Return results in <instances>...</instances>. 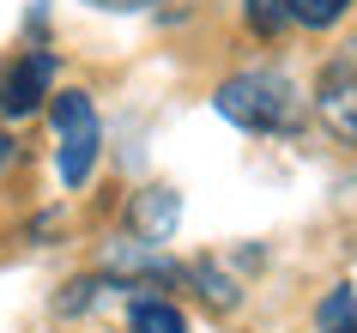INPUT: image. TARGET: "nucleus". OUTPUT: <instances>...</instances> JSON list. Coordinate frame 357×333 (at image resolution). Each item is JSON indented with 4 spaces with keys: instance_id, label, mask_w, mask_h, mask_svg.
Returning a JSON list of instances; mask_svg holds the SVG:
<instances>
[{
    "instance_id": "nucleus-7",
    "label": "nucleus",
    "mask_w": 357,
    "mask_h": 333,
    "mask_svg": "<svg viewBox=\"0 0 357 333\" xmlns=\"http://www.w3.org/2000/svg\"><path fill=\"white\" fill-rule=\"evenodd\" d=\"M188 279L200 285V297H206L212 309H236V303H243V279H236V273H225V267H218L212 255H200V260H194V267H188Z\"/></svg>"
},
{
    "instance_id": "nucleus-11",
    "label": "nucleus",
    "mask_w": 357,
    "mask_h": 333,
    "mask_svg": "<svg viewBox=\"0 0 357 333\" xmlns=\"http://www.w3.org/2000/svg\"><path fill=\"white\" fill-rule=\"evenodd\" d=\"M351 13V0H297V24L303 31H327Z\"/></svg>"
},
{
    "instance_id": "nucleus-2",
    "label": "nucleus",
    "mask_w": 357,
    "mask_h": 333,
    "mask_svg": "<svg viewBox=\"0 0 357 333\" xmlns=\"http://www.w3.org/2000/svg\"><path fill=\"white\" fill-rule=\"evenodd\" d=\"M49 121H55V170H61V182L85 188V182H91V170H97V151H103L97 103L85 91H55Z\"/></svg>"
},
{
    "instance_id": "nucleus-14",
    "label": "nucleus",
    "mask_w": 357,
    "mask_h": 333,
    "mask_svg": "<svg viewBox=\"0 0 357 333\" xmlns=\"http://www.w3.org/2000/svg\"><path fill=\"white\" fill-rule=\"evenodd\" d=\"M13 158H19V140H13V133H0V176L13 170Z\"/></svg>"
},
{
    "instance_id": "nucleus-8",
    "label": "nucleus",
    "mask_w": 357,
    "mask_h": 333,
    "mask_svg": "<svg viewBox=\"0 0 357 333\" xmlns=\"http://www.w3.org/2000/svg\"><path fill=\"white\" fill-rule=\"evenodd\" d=\"M128 333H188V315L176 303H164V297H133Z\"/></svg>"
},
{
    "instance_id": "nucleus-6",
    "label": "nucleus",
    "mask_w": 357,
    "mask_h": 333,
    "mask_svg": "<svg viewBox=\"0 0 357 333\" xmlns=\"http://www.w3.org/2000/svg\"><path fill=\"white\" fill-rule=\"evenodd\" d=\"M128 219H133V230L146 242H169L176 219H182V200H176V188H146V194L128 206Z\"/></svg>"
},
{
    "instance_id": "nucleus-5",
    "label": "nucleus",
    "mask_w": 357,
    "mask_h": 333,
    "mask_svg": "<svg viewBox=\"0 0 357 333\" xmlns=\"http://www.w3.org/2000/svg\"><path fill=\"white\" fill-rule=\"evenodd\" d=\"M176 279L182 267L164 255V242H146V237H121V242H109V255H103V279Z\"/></svg>"
},
{
    "instance_id": "nucleus-13",
    "label": "nucleus",
    "mask_w": 357,
    "mask_h": 333,
    "mask_svg": "<svg viewBox=\"0 0 357 333\" xmlns=\"http://www.w3.org/2000/svg\"><path fill=\"white\" fill-rule=\"evenodd\" d=\"M91 6H103V13H146L158 0H91Z\"/></svg>"
},
{
    "instance_id": "nucleus-10",
    "label": "nucleus",
    "mask_w": 357,
    "mask_h": 333,
    "mask_svg": "<svg viewBox=\"0 0 357 333\" xmlns=\"http://www.w3.org/2000/svg\"><path fill=\"white\" fill-rule=\"evenodd\" d=\"M243 19L255 37H279L284 24H297V0H243Z\"/></svg>"
},
{
    "instance_id": "nucleus-9",
    "label": "nucleus",
    "mask_w": 357,
    "mask_h": 333,
    "mask_svg": "<svg viewBox=\"0 0 357 333\" xmlns=\"http://www.w3.org/2000/svg\"><path fill=\"white\" fill-rule=\"evenodd\" d=\"M315 333H357V291L351 285H333L315 303Z\"/></svg>"
},
{
    "instance_id": "nucleus-1",
    "label": "nucleus",
    "mask_w": 357,
    "mask_h": 333,
    "mask_svg": "<svg viewBox=\"0 0 357 333\" xmlns=\"http://www.w3.org/2000/svg\"><path fill=\"white\" fill-rule=\"evenodd\" d=\"M212 110L243 133H297L303 128V97L297 85L273 67H248L212 91Z\"/></svg>"
},
{
    "instance_id": "nucleus-12",
    "label": "nucleus",
    "mask_w": 357,
    "mask_h": 333,
    "mask_svg": "<svg viewBox=\"0 0 357 333\" xmlns=\"http://www.w3.org/2000/svg\"><path fill=\"white\" fill-rule=\"evenodd\" d=\"M103 291H109V279H103V273H97V279H73L67 297H55V309H61V315H79V309H91Z\"/></svg>"
},
{
    "instance_id": "nucleus-4",
    "label": "nucleus",
    "mask_w": 357,
    "mask_h": 333,
    "mask_svg": "<svg viewBox=\"0 0 357 333\" xmlns=\"http://www.w3.org/2000/svg\"><path fill=\"white\" fill-rule=\"evenodd\" d=\"M315 110H321V121H327L345 146H357V43L339 61H327L321 91H315Z\"/></svg>"
},
{
    "instance_id": "nucleus-3",
    "label": "nucleus",
    "mask_w": 357,
    "mask_h": 333,
    "mask_svg": "<svg viewBox=\"0 0 357 333\" xmlns=\"http://www.w3.org/2000/svg\"><path fill=\"white\" fill-rule=\"evenodd\" d=\"M49 85H55V55H49V49H31V55H19L6 73H0V115H6V121L37 115V110H43V97H49Z\"/></svg>"
}]
</instances>
